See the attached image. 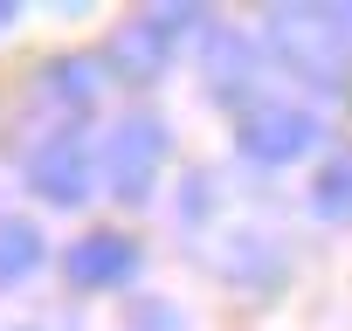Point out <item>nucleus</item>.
<instances>
[{
	"label": "nucleus",
	"mask_w": 352,
	"mask_h": 331,
	"mask_svg": "<svg viewBox=\"0 0 352 331\" xmlns=\"http://www.w3.org/2000/svg\"><path fill=\"white\" fill-rule=\"evenodd\" d=\"M270 49L290 62V76L345 90V28L331 8H270Z\"/></svg>",
	"instance_id": "obj_1"
},
{
	"label": "nucleus",
	"mask_w": 352,
	"mask_h": 331,
	"mask_svg": "<svg viewBox=\"0 0 352 331\" xmlns=\"http://www.w3.org/2000/svg\"><path fill=\"white\" fill-rule=\"evenodd\" d=\"M194 21H201V8H145L138 21H124V28L111 35V69H118L124 83H152V76H166L173 42H180Z\"/></svg>",
	"instance_id": "obj_2"
},
{
	"label": "nucleus",
	"mask_w": 352,
	"mask_h": 331,
	"mask_svg": "<svg viewBox=\"0 0 352 331\" xmlns=\"http://www.w3.org/2000/svg\"><path fill=\"white\" fill-rule=\"evenodd\" d=\"M159 166H166V124L159 117L111 124V138H104V180H111L118 201H145L152 180H159Z\"/></svg>",
	"instance_id": "obj_3"
},
{
	"label": "nucleus",
	"mask_w": 352,
	"mask_h": 331,
	"mask_svg": "<svg viewBox=\"0 0 352 331\" xmlns=\"http://www.w3.org/2000/svg\"><path fill=\"white\" fill-rule=\"evenodd\" d=\"M235 145H242L256 166H290V159H304V152L318 145V117L297 111V104H256V111L242 117Z\"/></svg>",
	"instance_id": "obj_4"
},
{
	"label": "nucleus",
	"mask_w": 352,
	"mask_h": 331,
	"mask_svg": "<svg viewBox=\"0 0 352 331\" xmlns=\"http://www.w3.org/2000/svg\"><path fill=\"white\" fill-rule=\"evenodd\" d=\"M28 187L42 201H56V207H83V194H90V152H83L76 131H49L28 152Z\"/></svg>",
	"instance_id": "obj_5"
},
{
	"label": "nucleus",
	"mask_w": 352,
	"mask_h": 331,
	"mask_svg": "<svg viewBox=\"0 0 352 331\" xmlns=\"http://www.w3.org/2000/svg\"><path fill=\"white\" fill-rule=\"evenodd\" d=\"M63 269H69L76 290H111V283H124V276L138 269V249H131L124 235H83V242H69Z\"/></svg>",
	"instance_id": "obj_6"
},
{
	"label": "nucleus",
	"mask_w": 352,
	"mask_h": 331,
	"mask_svg": "<svg viewBox=\"0 0 352 331\" xmlns=\"http://www.w3.org/2000/svg\"><path fill=\"white\" fill-rule=\"evenodd\" d=\"M208 83H214V97H249V83H256V42L235 35V28H214L208 35Z\"/></svg>",
	"instance_id": "obj_7"
},
{
	"label": "nucleus",
	"mask_w": 352,
	"mask_h": 331,
	"mask_svg": "<svg viewBox=\"0 0 352 331\" xmlns=\"http://www.w3.org/2000/svg\"><path fill=\"white\" fill-rule=\"evenodd\" d=\"M35 262H42V228L21 221V214H0V290L21 283Z\"/></svg>",
	"instance_id": "obj_8"
},
{
	"label": "nucleus",
	"mask_w": 352,
	"mask_h": 331,
	"mask_svg": "<svg viewBox=\"0 0 352 331\" xmlns=\"http://www.w3.org/2000/svg\"><path fill=\"white\" fill-rule=\"evenodd\" d=\"M311 207H318L324 221H352V159H331L324 173H318V187H311Z\"/></svg>",
	"instance_id": "obj_9"
},
{
	"label": "nucleus",
	"mask_w": 352,
	"mask_h": 331,
	"mask_svg": "<svg viewBox=\"0 0 352 331\" xmlns=\"http://www.w3.org/2000/svg\"><path fill=\"white\" fill-rule=\"evenodd\" d=\"M49 97H69V104H83L90 90H97V69L83 62V56H69V62H49V83H42Z\"/></svg>",
	"instance_id": "obj_10"
},
{
	"label": "nucleus",
	"mask_w": 352,
	"mask_h": 331,
	"mask_svg": "<svg viewBox=\"0 0 352 331\" xmlns=\"http://www.w3.org/2000/svg\"><path fill=\"white\" fill-rule=\"evenodd\" d=\"M8 21H14V0H0V28H8Z\"/></svg>",
	"instance_id": "obj_11"
},
{
	"label": "nucleus",
	"mask_w": 352,
	"mask_h": 331,
	"mask_svg": "<svg viewBox=\"0 0 352 331\" xmlns=\"http://www.w3.org/2000/svg\"><path fill=\"white\" fill-rule=\"evenodd\" d=\"M331 14H338V28H352V8H331Z\"/></svg>",
	"instance_id": "obj_12"
}]
</instances>
